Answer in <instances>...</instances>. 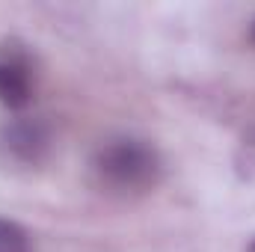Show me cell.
I'll return each instance as SVG.
<instances>
[{"instance_id":"6da1fadb","label":"cell","mask_w":255,"mask_h":252,"mask_svg":"<svg viewBox=\"0 0 255 252\" xmlns=\"http://www.w3.org/2000/svg\"><path fill=\"white\" fill-rule=\"evenodd\" d=\"M89 172L101 193L116 199H133L151 193L160 184L163 157L151 142L139 136H110L95 148Z\"/></svg>"},{"instance_id":"7a4b0ae2","label":"cell","mask_w":255,"mask_h":252,"mask_svg":"<svg viewBox=\"0 0 255 252\" xmlns=\"http://www.w3.org/2000/svg\"><path fill=\"white\" fill-rule=\"evenodd\" d=\"M54 148L51 125L39 116H15L0 127V160L15 172L39 169Z\"/></svg>"},{"instance_id":"3957f363","label":"cell","mask_w":255,"mask_h":252,"mask_svg":"<svg viewBox=\"0 0 255 252\" xmlns=\"http://www.w3.org/2000/svg\"><path fill=\"white\" fill-rule=\"evenodd\" d=\"M33 101V57L18 42L0 45V104L24 110Z\"/></svg>"},{"instance_id":"277c9868","label":"cell","mask_w":255,"mask_h":252,"mask_svg":"<svg viewBox=\"0 0 255 252\" xmlns=\"http://www.w3.org/2000/svg\"><path fill=\"white\" fill-rule=\"evenodd\" d=\"M0 252H33L27 229L6 217H0Z\"/></svg>"},{"instance_id":"5b68a950","label":"cell","mask_w":255,"mask_h":252,"mask_svg":"<svg viewBox=\"0 0 255 252\" xmlns=\"http://www.w3.org/2000/svg\"><path fill=\"white\" fill-rule=\"evenodd\" d=\"M235 169L244 181L255 184V127L247 130L238 142V151H235Z\"/></svg>"},{"instance_id":"8992f818","label":"cell","mask_w":255,"mask_h":252,"mask_svg":"<svg viewBox=\"0 0 255 252\" xmlns=\"http://www.w3.org/2000/svg\"><path fill=\"white\" fill-rule=\"evenodd\" d=\"M250 36H253V42H255V21H253V30H250Z\"/></svg>"},{"instance_id":"52a82bcc","label":"cell","mask_w":255,"mask_h":252,"mask_svg":"<svg viewBox=\"0 0 255 252\" xmlns=\"http://www.w3.org/2000/svg\"><path fill=\"white\" fill-rule=\"evenodd\" d=\"M247 252H255V241H253V244H250V250H247Z\"/></svg>"}]
</instances>
